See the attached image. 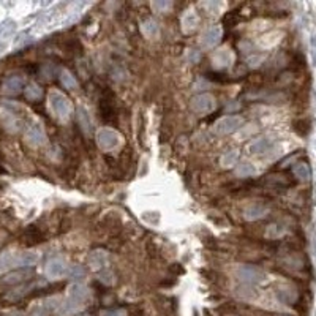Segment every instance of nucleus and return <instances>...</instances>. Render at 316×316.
<instances>
[{
  "label": "nucleus",
  "instance_id": "obj_30",
  "mask_svg": "<svg viewBox=\"0 0 316 316\" xmlns=\"http://www.w3.org/2000/svg\"><path fill=\"white\" fill-rule=\"evenodd\" d=\"M190 60H193L194 63L198 62L199 60V52H196V51L194 52H190Z\"/></svg>",
  "mask_w": 316,
  "mask_h": 316
},
{
  "label": "nucleus",
  "instance_id": "obj_11",
  "mask_svg": "<svg viewBox=\"0 0 316 316\" xmlns=\"http://www.w3.org/2000/svg\"><path fill=\"white\" fill-rule=\"evenodd\" d=\"M214 62H215V65L219 68H223V67H228V65H231V62H233V54H231V51L220 49L219 52H215Z\"/></svg>",
  "mask_w": 316,
  "mask_h": 316
},
{
  "label": "nucleus",
  "instance_id": "obj_4",
  "mask_svg": "<svg viewBox=\"0 0 316 316\" xmlns=\"http://www.w3.org/2000/svg\"><path fill=\"white\" fill-rule=\"evenodd\" d=\"M96 141H98V146H100L103 150H114L119 146V143H121V138H119V135L114 132V130L103 128L98 132Z\"/></svg>",
  "mask_w": 316,
  "mask_h": 316
},
{
  "label": "nucleus",
  "instance_id": "obj_1",
  "mask_svg": "<svg viewBox=\"0 0 316 316\" xmlns=\"http://www.w3.org/2000/svg\"><path fill=\"white\" fill-rule=\"evenodd\" d=\"M49 101H51L52 111L56 113L59 117H62V119H67L71 114V111H73L70 100L63 93H60V92H51Z\"/></svg>",
  "mask_w": 316,
  "mask_h": 316
},
{
  "label": "nucleus",
  "instance_id": "obj_22",
  "mask_svg": "<svg viewBox=\"0 0 316 316\" xmlns=\"http://www.w3.org/2000/svg\"><path fill=\"white\" fill-rule=\"evenodd\" d=\"M237 158H239L237 150H230V152H226V154L222 157V165H223L225 168H228V166H233L234 163L237 161Z\"/></svg>",
  "mask_w": 316,
  "mask_h": 316
},
{
  "label": "nucleus",
  "instance_id": "obj_13",
  "mask_svg": "<svg viewBox=\"0 0 316 316\" xmlns=\"http://www.w3.org/2000/svg\"><path fill=\"white\" fill-rule=\"evenodd\" d=\"M27 139L30 144H35V146H40L45 143V133H43V130L40 127H32L29 132H27Z\"/></svg>",
  "mask_w": 316,
  "mask_h": 316
},
{
  "label": "nucleus",
  "instance_id": "obj_6",
  "mask_svg": "<svg viewBox=\"0 0 316 316\" xmlns=\"http://www.w3.org/2000/svg\"><path fill=\"white\" fill-rule=\"evenodd\" d=\"M34 275V270L32 269H19L15 270L12 274H8L7 277H4L2 283L4 285H19V283H24L29 280V277Z\"/></svg>",
  "mask_w": 316,
  "mask_h": 316
},
{
  "label": "nucleus",
  "instance_id": "obj_9",
  "mask_svg": "<svg viewBox=\"0 0 316 316\" xmlns=\"http://www.w3.org/2000/svg\"><path fill=\"white\" fill-rule=\"evenodd\" d=\"M21 241H23V244H26V245H37V244L45 241V236H43V233L38 230V228L30 226L29 230H26L23 237H21Z\"/></svg>",
  "mask_w": 316,
  "mask_h": 316
},
{
  "label": "nucleus",
  "instance_id": "obj_12",
  "mask_svg": "<svg viewBox=\"0 0 316 316\" xmlns=\"http://www.w3.org/2000/svg\"><path fill=\"white\" fill-rule=\"evenodd\" d=\"M23 79L21 78H16V76H13V78H8L4 84V89L7 93L10 95H16L21 89H23Z\"/></svg>",
  "mask_w": 316,
  "mask_h": 316
},
{
  "label": "nucleus",
  "instance_id": "obj_16",
  "mask_svg": "<svg viewBox=\"0 0 316 316\" xmlns=\"http://www.w3.org/2000/svg\"><path fill=\"white\" fill-rule=\"evenodd\" d=\"M292 172L294 176H296L299 180H308L310 179V171H308V166L305 165V163H296L292 168Z\"/></svg>",
  "mask_w": 316,
  "mask_h": 316
},
{
  "label": "nucleus",
  "instance_id": "obj_2",
  "mask_svg": "<svg viewBox=\"0 0 316 316\" xmlns=\"http://www.w3.org/2000/svg\"><path fill=\"white\" fill-rule=\"evenodd\" d=\"M244 125V119L239 116H226L215 124L214 130L217 135H231Z\"/></svg>",
  "mask_w": 316,
  "mask_h": 316
},
{
  "label": "nucleus",
  "instance_id": "obj_3",
  "mask_svg": "<svg viewBox=\"0 0 316 316\" xmlns=\"http://www.w3.org/2000/svg\"><path fill=\"white\" fill-rule=\"evenodd\" d=\"M191 110L196 114H209L215 110V98L210 93H201L191 100Z\"/></svg>",
  "mask_w": 316,
  "mask_h": 316
},
{
  "label": "nucleus",
  "instance_id": "obj_5",
  "mask_svg": "<svg viewBox=\"0 0 316 316\" xmlns=\"http://www.w3.org/2000/svg\"><path fill=\"white\" fill-rule=\"evenodd\" d=\"M237 277L245 283H258L264 280V272L255 266H242L237 270Z\"/></svg>",
  "mask_w": 316,
  "mask_h": 316
},
{
  "label": "nucleus",
  "instance_id": "obj_31",
  "mask_svg": "<svg viewBox=\"0 0 316 316\" xmlns=\"http://www.w3.org/2000/svg\"><path fill=\"white\" fill-rule=\"evenodd\" d=\"M113 316H125V313H124V311H117V313H114Z\"/></svg>",
  "mask_w": 316,
  "mask_h": 316
},
{
  "label": "nucleus",
  "instance_id": "obj_29",
  "mask_svg": "<svg viewBox=\"0 0 316 316\" xmlns=\"http://www.w3.org/2000/svg\"><path fill=\"white\" fill-rule=\"evenodd\" d=\"M101 281L103 283H106V285H111V283L114 281L113 280V274H111V272H104V274H101Z\"/></svg>",
  "mask_w": 316,
  "mask_h": 316
},
{
  "label": "nucleus",
  "instance_id": "obj_17",
  "mask_svg": "<svg viewBox=\"0 0 316 316\" xmlns=\"http://www.w3.org/2000/svg\"><path fill=\"white\" fill-rule=\"evenodd\" d=\"M87 294H89V291H87V288L84 285H73L70 288V296L74 299V302H79V300L85 299Z\"/></svg>",
  "mask_w": 316,
  "mask_h": 316
},
{
  "label": "nucleus",
  "instance_id": "obj_7",
  "mask_svg": "<svg viewBox=\"0 0 316 316\" xmlns=\"http://www.w3.org/2000/svg\"><path fill=\"white\" fill-rule=\"evenodd\" d=\"M220 38H222V29L219 26H214V27L207 29L204 32L202 40H201V45L204 48H214L217 43H219Z\"/></svg>",
  "mask_w": 316,
  "mask_h": 316
},
{
  "label": "nucleus",
  "instance_id": "obj_18",
  "mask_svg": "<svg viewBox=\"0 0 316 316\" xmlns=\"http://www.w3.org/2000/svg\"><path fill=\"white\" fill-rule=\"evenodd\" d=\"M269 147H270V141L267 138H263V139L255 141V143L250 146V150L255 152V154H261V152H267Z\"/></svg>",
  "mask_w": 316,
  "mask_h": 316
},
{
  "label": "nucleus",
  "instance_id": "obj_20",
  "mask_svg": "<svg viewBox=\"0 0 316 316\" xmlns=\"http://www.w3.org/2000/svg\"><path fill=\"white\" fill-rule=\"evenodd\" d=\"M41 93H43V90L40 89L37 84H30V85L26 87V96L29 98V100H32V101H35V100H38V98H41Z\"/></svg>",
  "mask_w": 316,
  "mask_h": 316
},
{
  "label": "nucleus",
  "instance_id": "obj_21",
  "mask_svg": "<svg viewBox=\"0 0 316 316\" xmlns=\"http://www.w3.org/2000/svg\"><path fill=\"white\" fill-rule=\"evenodd\" d=\"M256 172V169L250 165V163H242V165H239L236 174L237 176H241V177H250V176H253V174Z\"/></svg>",
  "mask_w": 316,
  "mask_h": 316
},
{
  "label": "nucleus",
  "instance_id": "obj_25",
  "mask_svg": "<svg viewBox=\"0 0 316 316\" xmlns=\"http://www.w3.org/2000/svg\"><path fill=\"white\" fill-rule=\"evenodd\" d=\"M62 84L67 87V89H74L76 85H78V82H76V79L73 78V76L67 71L62 73Z\"/></svg>",
  "mask_w": 316,
  "mask_h": 316
},
{
  "label": "nucleus",
  "instance_id": "obj_27",
  "mask_svg": "<svg viewBox=\"0 0 316 316\" xmlns=\"http://www.w3.org/2000/svg\"><path fill=\"white\" fill-rule=\"evenodd\" d=\"M78 119H79V125H81V128H82V132L87 133V132H89V128H90V122H89V119H87V114H85L84 110H79Z\"/></svg>",
  "mask_w": 316,
  "mask_h": 316
},
{
  "label": "nucleus",
  "instance_id": "obj_23",
  "mask_svg": "<svg viewBox=\"0 0 316 316\" xmlns=\"http://www.w3.org/2000/svg\"><path fill=\"white\" fill-rule=\"evenodd\" d=\"M292 128H294V132H296V133L303 136V135L308 133V122L305 121V119H299V121H296L292 124Z\"/></svg>",
  "mask_w": 316,
  "mask_h": 316
},
{
  "label": "nucleus",
  "instance_id": "obj_10",
  "mask_svg": "<svg viewBox=\"0 0 316 316\" xmlns=\"http://www.w3.org/2000/svg\"><path fill=\"white\" fill-rule=\"evenodd\" d=\"M267 214V207H264L263 204H253L245 209L244 215L247 220H258V219H263V217Z\"/></svg>",
  "mask_w": 316,
  "mask_h": 316
},
{
  "label": "nucleus",
  "instance_id": "obj_28",
  "mask_svg": "<svg viewBox=\"0 0 316 316\" xmlns=\"http://www.w3.org/2000/svg\"><path fill=\"white\" fill-rule=\"evenodd\" d=\"M85 275V270L81 266H74L71 269V278H82Z\"/></svg>",
  "mask_w": 316,
  "mask_h": 316
},
{
  "label": "nucleus",
  "instance_id": "obj_14",
  "mask_svg": "<svg viewBox=\"0 0 316 316\" xmlns=\"http://www.w3.org/2000/svg\"><path fill=\"white\" fill-rule=\"evenodd\" d=\"M106 263V253L104 252H93L90 256H89V266L93 269V270H98L101 269Z\"/></svg>",
  "mask_w": 316,
  "mask_h": 316
},
{
  "label": "nucleus",
  "instance_id": "obj_32",
  "mask_svg": "<svg viewBox=\"0 0 316 316\" xmlns=\"http://www.w3.org/2000/svg\"><path fill=\"white\" fill-rule=\"evenodd\" d=\"M278 316H286V314H278Z\"/></svg>",
  "mask_w": 316,
  "mask_h": 316
},
{
  "label": "nucleus",
  "instance_id": "obj_24",
  "mask_svg": "<svg viewBox=\"0 0 316 316\" xmlns=\"http://www.w3.org/2000/svg\"><path fill=\"white\" fill-rule=\"evenodd\" d=\"M267 237L269 239H278L281 234H283V226H280V225H277V223H274V225H270L269 228H267Z\"/></svg>",
  "mask_w": 316,
  "mask_h": 316
},
{
  "label": "nucleus",
  "instance_id": "obj_15",
  "mask_svg": "<svg viewBox=\"0 0 316 316\" xmlns=\"http://www.w3.org/2000/svg\"><path fill=\"white\" fill-rule=\"evenodd\" d=\"M198 23H199V19H198V16H196V13H194V12H187V13H185V16L182 18L183 29L187 30V32H190V30L196 29V26H198Z\"/></svg>",
  "mask_w": 316,
  "mask_h": 316
},
{
  "label": "nucleus",
  "instance_id": "obj_19",
  "mask_svg": "<svg viewBox=\"0 0 316 316\" xmlns=\"http://www.w3.org/2000/svg\"><path fill=\"white\" fill-rule=\"evenodd\" d=\"M100 111H101V116H103V119L104 121H108L110 122L111 119L114 117V108H113V104H110V100H101V104H100Z\"/></svg>",
  "mask_w": 316,
  "mask_h": 316
},
{
  "label": "nucleus",
  "instance_id": "obj_26",
  "mask_svg": "<svg viewBox=\"0 0 316 316\" xmlns=\"http://www.w3.org/2000/svg\"><path fill=\"white\" fill-rule=\"evenodd\" d=\"M143 29H144V34H146L149 38L155 37V35L158 34V27H157V24L154 23V21H147Z\"/></svg>",
  "mask_w": 316,
  "mask_h": 316
},
{
  "label": "nucleus",
  "instance_id": "obj_8",
  "mask_svg": "<svg viewBox=\"0 0 316 316\" xmlns=\"http://www.w3.org/2000/svg\"><path fill=\"white\" fill-rule=\"evenodd\" d=\"M46 274L51 278H60L67 274V264L63 263L62 259L56 258V259H51L48 266H46Z\"/></svg>",
  "mask_w": 316,
  "mask_h": 316
}]
</instances>
